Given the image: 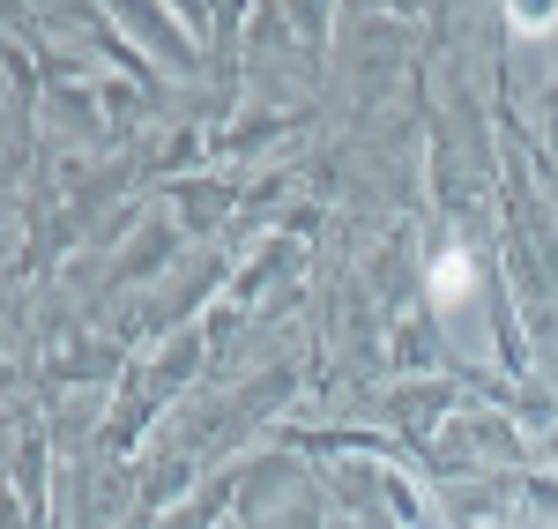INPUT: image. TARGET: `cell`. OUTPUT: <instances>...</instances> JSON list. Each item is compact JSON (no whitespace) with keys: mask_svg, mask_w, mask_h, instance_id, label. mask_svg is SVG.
<instances>
[{"mask_svg":"<svg viewBox=\"0 0 558 529\" xmlns=\"http://www.w3.org/2000/svg\"><path fill=\"white\" fill-rule=\"evenodd\" d=\"M432 306L439 313H454V306H470L476 299V262H470V247H447L439 262H432Z\"/></svg>","mask_w":558,"mask_h":529,"instance_id":"6da1fadb","label":"cell"},{"mask_svg":"<svg viewBox=\"0 0 558 529\" xmlns=\"http://www.w3.org/2000/svg\"><path fill=\"white\" fill-rule=\"evenodd\" d=\"M507 23H514V31H551L558 8H507Z\"/></svg>","mask_w":558,"mask_h":529,"instance_id":"7a4b0ae2","label":"cell"}]
</instances>
